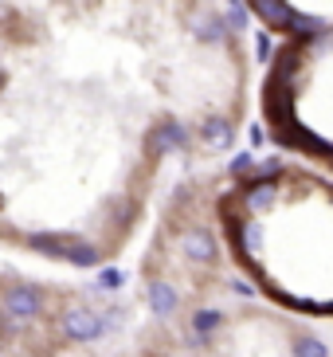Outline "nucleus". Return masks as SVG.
<instances>
[{"mask_svg":"<svg viewBox=\"0 0 333 357\" xmlns=\"http://www.w3.org/2000/svg\"><path fill=\"white\" fill-rule=\"evenodd\" d=\"M63 259L75 263V267H94L98 263V248L79 240V236H63Z\"/></svg>","mask_w":333,"mask_h":357,"instance_id":"6e6552de","label":"nucleus"},{"mask_svg":"<svg viewBox=\"0 0 333 357\" xmlns=\"http://www.w3.org/2000/svg\"><path fill=\"white\" fill-rule=\"evenodd\" d=\"M200 137H204V146H208V149H231V137H235V130H231L228 118L208 114L204 122H200Z\"/></svg>","mask_w":333,"mask_h":357,"instance_id":"39448f33","label":"nucleus"},{"mask_svg":"<svg viewBox=\"0 0 333 357\" xmlns=\"http://www.w3.org/2000/svg\"><path fill=\"white\" fill-rule=\"evenodd\" d=\"M291 349H294V357H330V349H325L318 337H310V334H298Z\"/></svg>","mask_w":333,"mask_h":357,"instance_id":"9b49d317","label":"nucleus"},{"mask_svg":"<svg viewBox=\"0 0 333 357\" xmlns=\"http://www.w3.org/2000/svg\"><path fill=\"white\" fill-rule=\"evenodd\" d=\"M180 252H185L192 263H212L219 248H216V240H212L208 231L196 228V231H185V243H180Z\"/></svg>","mask_w":333,"mask_h":357,"instance_id":"423d86ee","label":"nucleus"},{"mask_svg":"<svg viewBox=\"0 0 333 357\" xmlns=\"http://www.w3.org/2000/svg\"><path fill=\"white\" fill-rule=\"evenodd\" d=\"M274 197H279V181L267 177V181H251L247 192H243V204H247L251 212H263V208H271Z\"/></svg>","mask_w":333,"mask_h":357,"instance_id":"0eeeda50","label":"nucleus"},{"mask_svg":"<svg viewBox=\"0 0 333 357\" xmlns=\"http://www.w3.org/2000/svg\"><path fill=\"white\" fill-rule=\"evenodd\" d=\"M146 298H149V310H153V314H161V318H169V314L180 306L177 287L165 283V279H153V283L146 287Z\"/></svg>","mask_w":333,"mask_h":357,"instance_id":"20e7f679","label":"nucleus"},{"mask_svg":"<svg viewBox=\"0 0 333 357\" xmlns=\"http://www.w3.org/2000/svg\"><path fill=\"white\" fill-rule=\"evenodd\" d=\"M4 310H8V318H16V322H28V318H36L43 310V294L36 291V287L20 283L4 294Z\"/></svg>","mask_w":333,"mask_h":357,"instance_id":"f03ea898","label":"nucleus"},{"mask_svg":"<svg viewBox=\"0 0 333 357\" xmlns=\"http://www.w3.org/2000/svg\"><path fill=\"white\" fill-rule=\"evenodd\" d=\"M0 83H4V71H0Z\"/></svg>","mask_w":333,"mask_h":357,"instance_id":"4468645a","label":"nucleus"},{"mask_svg":"<svg viewBox=\"0 0 333 357\" xmlns=\"http://www.w3.org/2000/svg\"><path fill=\"white\" fill-rule=\"evenodd\" d=\"M219 326H224V314H219V310H196V314H192V334L208 337L212 330H219Z\"/></svg>","mask_w":333,"mask_h":357,"instance_id":"9d476101","label":"nucleus"},{"mask_svg":"<svg viewBox=\"0 0 333 357\" xmlns=\"http://www.w3.org/2000/svg\"><path fill=\"white\" fill-rule=\"evenodd\" d=\"M98 287H106V291H118V287H122V271H118V267H106V271L98 275Z\"/></svg>","mask_w":333,"mask_h":357,"instance_id":"f8f14e48","label":"nucleus"},{"mask_svg":"<svg viewBox=\"0 0 333 357\" xmlns=\"http://www.w3.org/2000/svg\"><path fill=\"white\" fill-rule=\"evenodd\" d=\"M247 169H255V158H251V153H240V158L231 161V177H243Z\"/></svg>","mask_w":333,"mask_h":357,"instance_id":"ddd939ff","label":"nucleus"},{"mask_svg":"<svg viewBox=\"0 0 333 357\" xmlns=\"http://www.w3.org/2000/svg\"><path fill=\"white\" fill-rule=\"evenodd\" d=\"M106 318L94 310V306H67L63 310V334L71 342H98L106 334Z\"/></svg>","mask_w":333,"mask_h":357,"instance_id":"f257e3e1","label":"nucleus"},{"mask_svg":"<svg viewBox=\"0 0 333 357\" xmlns=\"http://www.w3.org/2000/svg\"><path fill=\"white\" fill-rule=\"evenodd\" d=\"M28 243L36 248V252L63 259V236H47V231H36V236H28Z\"/></svg>","mask_w":333,"mask_h":357,"instance_id":"1a4fd4ad","label":"nucleus"},{"mask_svg":"<svg viewBox=\"0 0 333 357\" xmlns=\"http://www.w3.org/2000/svg\"><path fill=\"white\" fill-rule=\"evenodd\" d=\"M188 146V130L180 118H161V126L149 134V149L153 153H169V149H185Z\"/></svg>","mask_w":333,"mask_h":357,"instance_id":"7ed1b4c3","label":"nucleus"}]
</instances>
